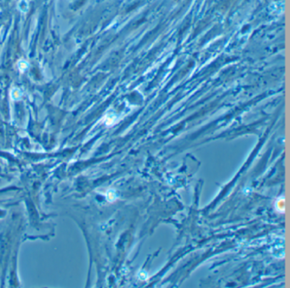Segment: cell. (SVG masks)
<instances>
[{
  "label": "cell",
  "mask_w": 290,
  "mask_h": 288,
  "mask_svg": "<svg viewBox=\"0 0 290 288\" xmlns=\"http://www.w3.org/2000/svg\"><path fill=\"white\" fill-rule=\"evenodd\" d=\"M137 277H138V279L141 280H146L148 279V275H147V273L144 270H141V271L138 272V274H137Z\"/></svg>",
  "instance_id": "7a4b0ae2"
},
{
  "label": "cell",
  "mask_w": 290,
  "mask_h": 288,
  "mask_svg": "<svg viewBox=\"0 0 290 288\" xmlns=\"http://www.w3.org/2000/svg\"><path fill=\"white\" fill-rule=\"evenodd\" d=\"M275 209L278 212L282 213L285 212V199L284 196L278 198V200L275 202Z\"/></svg>",
  "instance_id": "6da1fadb"
}]
</instances>
